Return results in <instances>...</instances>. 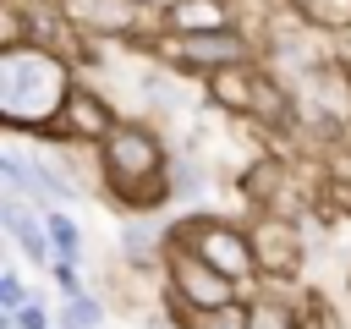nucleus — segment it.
Listing matches in <instances>:
<instances>
[{"label": "nucleus", "mask_w": 351, "mask_h": 329, "mask_svg": "<svg viewBox=\"0 0 351 329\" xmlns=\"http://www.w3.org/2000/svg\"><path fill=\"white\" fill-rule=\"evenodd\" d=\"M71 88H77V77L66 66V49H55V44H5L0 49V121H5V132L55 137Z\"/></svg>", "instance_id": "f257e3e1"}, {"label": "nucleus", "mask_w": 351, "mask_h": 329, "mask_svg": "<svg viewBox=\"0 0 351 329\" xmlns=\"http://www.w3.org/2000/svg\"><path fill=\"white\" fill-rule=\"evenodd\" d=\"M93 164H99L104 192H110L121 208H132V214H154V208L176 203V197H170V148H165V137H159L154 126H143V121H126V115H121V121L110 126V137L93 143Z\"/></svg>", "instance_id": "f03ea898"}, {"label": "nucleus", "mask_w": 351, "mask_h": 329, "mask_svg": "<svg viewBox=\"0 0 351 329\" xmlns=\"http://www.w3.org/2000/svg\"><path fill=\"white\" fill-rule=\"evenodd\" d=\"M170 71H192V77H214L225 66L258 60V44L247 38V27H203V33H159L148 44Z\"/></svg>", "instance_id": "7ed1b4c3"}, {"label": "nucleus", "mask_w": 351, "mask_h": 329, "mask_svg": "<svg viewBox=\"0 0 351 329\" xmlns=\"http://www.w3.org/2000/svg\"><path fill=\"white\" fill-rule=\"evenodd\" d=\"M176 241H181V247H192L197 258H208V263H214L219 274H230L236 285L263 280V269H258V247H252V230H247V225H236V219L197 214V219L176 225Z\"/></svg>", "instance_id": "20e7f679"}, {"label": "nucleus", "mask_w": 351, "mask_h": 329, "mask_svg": "<svg viewBox=\"0 0 351 329\" xmlns=\"http://www.w3.org/2000/svg\"><path fill=\"white\" fill-rule=\"evenodd\" d=\"M165 291H170L176 313H214V307L241 302V285L230 274H219L208 258H197L192 247H181L176 236H170V252H165Z\"/></svg>", "instance_id": "39448f33"}, {"label": "nucleus", "mask_w": 351, "mask_h": 329, "mask_svg": "<svg viewBox=\"0 0 351 329\" xmlns=\"http://www.w3.org/2000/svg\"><path fill=\"white\" fill-rule=\"evenodd\" d=\"M60 11L77 38H126V44L159 38V11L148 0H60Z\"/></svg>", "instance_id": "423d86ee"}, {"label": "nucleus", "mask_w": 351, "mask_h": 329, "mask_svg": "<svg viewBox=\"0 0 351 329\" xmlns=\"http://www.w3.org/2000/svg\"><path fill=\"white\" fill-rule=\"evenodd\" d=\"M252 247H258L263 280H296V274H302L307 241H302V230H296L285 214H269V208H263V219L252 225Z\"/></svg>", "instance_id": "0eeeda50"}, {"label": "nucleus", "mask_w": 351, "mask_h": 329, "mask_svg": "<svg viewBox=\"0 0 351 329\" xmlns=\"http://www.w3.org/2000/svg\"><path fill=\"white\" fill-rule=\"evenodd\" d=\"M0 225H5L11 247H16L33 269H49V263H55V241H49V230H44V208H38V203H27V197H0Z\"/></svg>", "instance_id": "6e6552de"}, {"label": "nucleus", "mask_w": 351, "mask_h": 329, "mask_svg": "<svg viewBox=\"0 0 351 329\" xmlns=\"http://www.w3.org/2000/svg\"><path fill=\"white\" fill-rule=\"evenodd\" d=\"M115 121H121V115L110 110L104 93H93V88H71L66 115H60V126H55V143H104Z\"/></svg>", "instance_id": "1a4fd4ad"}, {"label": "nucleus", "mask_w": 351, "mask_h": 329, "mask_svg": "<svg viewBox=\"0 0 351 329\" xmlns=\"http://www.w3.org/2000/svg\"><path fill=\"white\" fill-rule=\"evenodd\" d=\"M241 0H170L159 11V33H203V27H236Z\"/></svg>", "instance_id": "9d476101"}, {"label": "nucleus", "mask_w": 351, "mask_h": 329, "mask_svg": "<svg viewBox=\"0 0 351 329\" xmlns=\"http://www.w3.org/2000/svg\"><path fill=\"white\" fill-rule=\"evenodd\" d=\"M203 192H208V164L197 159V148H181L170 159V197L176 203H197Z\"/></svg>", "instance_id": "9b49d317"}, {"label": "nucleus", "mask_w": 351, "mask_h": 329, "mask_svg": "<svg viewBox=\"0 0 351 329\" xmlns=\"http://www.w3.org/2000/svg\"><path fill=\"white\" fill-rule=\"evenodd\" d=\"M285 11L302 27H324V33H346L351 27V0H285Z\"/></svg>", "instance_id": "f8f14e48"}, {"label": "nucleus", "mask_w": 351, "mask_h": 329, "mask_svg": "<svg viewBox=\"0 0 351 329\" xmlns=\"http://www.w3.org/2000/svg\"><path fill=\"white\" fill-rule=\"evenodd\" d=\"M302 318L307 313H296L285 296H274V291H263V296H252L247 302V329H302Z\"/></svg>", "instance_id": "ddd939ff"}, {"label": "nucleus", "mask_w": 351, "mask_h": 329, "mask_svg": "<svg viewBox=\"0 0 351 329\" xmlns=\"http://www.w3.org/2000/svg\"><path fill=\"white\" fill-rule=\"evenodd\" d=\"M44 230L55 241V258H82V225L66 208H44Z\"/></svg>", "instance_id": "4468645a"}, {"label": "nucleus", "mask_w": 351, "mask_h": 329, "mask_svg": "<svg viewBox=\"0 0 351 329\" xmlns=\"http://www.w3.org/2000/svg\"><path fill=\"white\" fill-rule=\"evenodd\" d=\"M60 329H104V302L99 296H66V307H60Z\"/></svg>", "instance_id": "2eb2a0df"}, {"label": "nucleus", "mask_w": 351, "mask_h": 329, "mask_svg": "<svg viewBox=\"0 0 351 329\" xmlns=\"http://www.w3.org/2000/svg\"><path fill=\"white\" fill-rule=\"evenodd\" d=\"M186 329H247V302H230V307H214V313H181Z\"/></svg>", "instance_id": "dca6fc26"}, {"label": "nucleus", "mask_w": 351, "mask_h": 329, "mask_svg": "<svg viewBox=\"0 0 351 329\" xmlns=\"http://www.w3.org/2000/svg\"><path fill=\"white\" fill-rule=\"evenodd\" d=\"M55 318H60V313H49V307L33 296L27 307H16V313H0V329H49Z\"/></svg>", "instance_id": "f3484780"}, {"label": "nucleus", "mask_w": 351, "mask_h": 329, "mask_svg": "<svg viewBox=\"0 0 351 329\" xmlns=\"http://www.w3.org/2000/svg\"><path fill=\"white\" fill-rule=\"evenodd\" d=\"M33 302V291L22 285V274L16 269H0V313H16V307H27Z\"/></svg>", "instance_id": "a211bd4d"}, {"label": "nucleus", "mask_w": 351, "mask_h": 329, "mask_svg": "<svg viewBox=\"0 0 351 329\" xmlns=\"http://www.w3.org/2000/svg\"><path fill=\"white\" fill-rule=\"evenodd\" d=\"M49 280L60 285V296H82V274H77V258H55V263H49Z\"/></svg>", "instance_id": "6ab92c4d"}, {"label": "nucleus", "mask_w": 351, "mask_h": 329, "mask_svg": "<svg viewBox=\"0 0 351 329\" xmlns=\"http://www.w3.org/2000/svg\"><path fill=\"white\" fill-rule=\"evenodd\" d=\"M302 329H335V324H329L324 313H307V318H302Z\"/></svg>", "instance_id": "aec40b11"}]
</instances>
